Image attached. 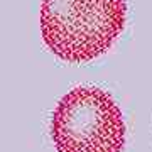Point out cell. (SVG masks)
Listing matches in <instances>:
<instances>
[{
  "label": "cell",
  "instance_id": "cell-1",
  "mask_svg": "<svg viewBox=\"0 0 152 152\" xmlns=\"http://www.w3.org/2000/svg\"><path fill=\"white\" fill-rule=\"evenodd\" d=\"M125 0H42L41 34L58 58L91 61L107 53L125 26Z\"/></svg>",
  "mask_w": 152,
  "mask_h": 152
},
{
  "label": "cell",
  "instance_id": "cell-2",
  "mask_svg": "<svg viewBox=\"0 0 152 152\" xmlns=\"http://www.w3.org/2000/svg\"><path fill=\"white\" fill-rule=\"evenodd\" d=\"M51 135L58 152H122L125 124L118 105L107 91L80 86L58 103Z\"/></svg>",
  "mask_w": 152,
  "mask_h": 152
}]
</instances>
